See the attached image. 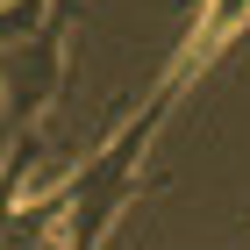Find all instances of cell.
Segmentation results:
<instances>
[{"label": "cell", "mask_w": 250, "mask_h": 250, "mask_svg": "<svg viewBox=\"0 0 250 250\" xmlns=\"http://www.w3.org/2000/svg\"><path fill=\"white\" fill-rule=\"evenodd\" d=\"M165 115H172V100L150 86V93H143V107H136V115L122 122V129L107 136L93 157H86V165H72V172L43 193V200H21L15 214H21V222H36V229H50V214L64 208V243H72V250H100V236L115 229V214L129 208L136 172H143V157H150Z\"/></svg>", "instance_id": "1"}, {"label": "cell", "mask_w": 250, "mask_h": 250, "mask_svg": "<svg viewBox=\"0 0 250 250\" xmlns=\"http://www.w3.org/2000/svg\"><path fill=\"white\" fill-rule=\"evenodd\" d=\"M7 136H15V157H7V193L21 200V172L36 157L43 115L58 107L64 93V29H72V0H7Z\"/></svg>", "instance_id": "2"}, {"label": "cell", "mask_w": 250, "mask_h": 250, "mask_svg": "<svg viewBox=\"0 0 250 250\" xmlns=\"http://www.w3.org/2000/svg\"><path fill=\"white\" fill-rule=\"evenodd\" d=\"M7 250H72L64 236L36 229V222H21V214H7Z\"/></svg>", "instance_id": "3"}]
</instances>
